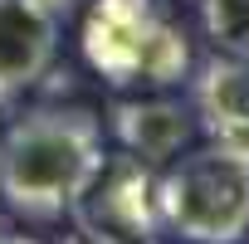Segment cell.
<instances>
[{"instance_id": "8fae6325", "label": "cell", "mask_w": 249, "mask_h": 244, "mask_svg": "<svg viewBox=\"0 0 249 244\" xmlns=\"http://www.w3.org/2000/svg\"><path fill=\"white\" fill-rule=\"evenodd\" d=\"M0 244H39V239H30V234H10V229H0Z\"/></svg>"}, {"instance_id": "277c9868", "label": "cell", "mask_w": 249, "mask_h": 244, "mask_svg": "<svg viewBox=\"0 0 249 244\" xmlns=\"http://www.w3.org/2000/svg\"><path fill=\"white\" fill-rule=\"evenodd\" d=\"M73 229L112 234L127 244H161V210H157V166L132 152H117L98 166L93 186L69 210Z\"/></svg>"}, {"instance_id": "30bf717a", "label": "cell", "mask_w": 249, "mask_h": 244, "mask_svg": "<svg viewBox=\"0 0 249 244\" xmlns=\"http://www.w3.org/2000/svg\"><path fill=\"white\" fill-rule=\"evenodd\" d=\"M35 5H39V10H49L54 20H69V15L78 10V0H35Z\"/></svg>"}, {"instance_id": "3957f363", "label": "cell", "mask_w": 249, "mask_h": 244, "mask_svg": "<svg viewBox=\"0 0 249 244\" xmlns=\"http://www.w3.org/2000/svg\"><path fill=\"white\" fill-rule=\"evenodd\" d=\"M161 229L181 244H244L249 239V152L205 137L157 166Z\"/></svg>"}, {"instance_id": "8992f818", "label": "cell", "mask_w": 249, "mask_h": 244, "mask_svg": "<svg viewBox=\"0 0 249 244\" xmlns=\"http://www.w3.org/2000/svg\"><path fill=\"white\" fill-rule=\"evenodd\" d=\"M59 25L35 0H0V103L35 88L59 59Z\"/></svg>"}, {"instance_id": "9c48e42d", "label": "cell", "mask_w": 249, "mask_h": 244, "mask_svg": "<svg viewBox=\"0 0 249 244\" xmlns=\"http://www.w3.org/2000/svg\"><path fill=\"white\" fill-rule=\"evenodd\" d=\"M64 244H127V239H112V234H93V229H73V234H64Z\"/></svg>"}, {"instance_id": "52a82bcc", "label": "cell", "mask_w": 249, "mask_h": 244, "mask_svg": "<svg viewBox=\"0 0 249 244\" xmlns=\"http://www.w3.org/2000/svg\"><path fill=\"white\" fill-rule=\"evenodd\" d=\"M191 112L196 132L249 152V59L215 54L191 78Z\"/></svg>"}, {"instance_id": "7a4b0ae2", "label": "cell", "mask_w": 249, "mask_h": 244, "mask_svg": "<svg viewBox=\"0 0 249 244\" xmlns=\"http://www.w3.org/2000/svg\"><path fill=\"white\" fill-rule=\"evenodd\" d=\"M83 59L107 88H176L191 78V39L161 0H93L83 15Z\"/></svg>"}, {"instance_id": "5b68a950", "label": "cell", "mask_w": 249, "mask_h": 244, "mask_svg": "<svg viewBox=\"0 0 249 244\" xmlns=\"http://www.w3.org/2000/svg\"><path fill=\"white\" fill-rule=\"evenodd\" d=\"M107 132L117 137L122 152L142 157L147 166H166L181 147L196 137V112L181 98H166V88L137 93V98H117L107 107Z\"/></svg>"}, {"instance_id": "6da1fadb", "label": "cell", "mask_w": 249, "mask_h": 244, "mask_svg": "<svg viewBox=\"0 0 249 244\" xmlns=\"http://www.w3.org/2000/svg\"><path fill=\"white\" fill-rule=\"evenodd\" d=\"M107 161L103 122L88 107L44 103L0 127V205L20 220H69Z\"/></svg>"}, {"instance_id": "ba28073f", "label": "cell", "mask_w": 249, "mask_h": 244, "mask_svg": "<svg viewBox=\"0 0 249 244\" xmlns=\"http://www.w3.org/2000/svg\"><path fill=\"white\" fill-rule=\"evenodd\" d=\"M200 30L215 54L249 59V0H200Z\"/></svg>"}]
</instances>
